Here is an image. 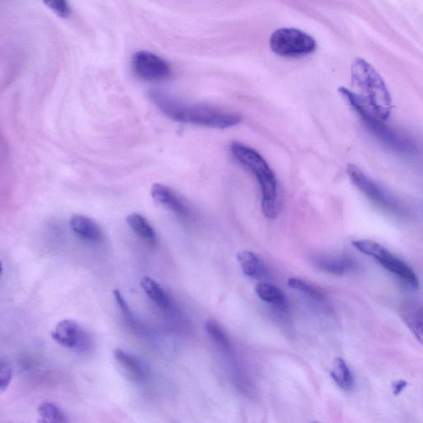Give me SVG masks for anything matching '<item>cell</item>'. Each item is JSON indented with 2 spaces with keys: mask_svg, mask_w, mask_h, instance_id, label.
<instances>
[{
  "mask_svg": "<svg viewBox=\"0 0 423 423\" xmlns=\"http://www.w3.org/2000/svg\"><path fill=\"white\" fill-rule=\"evenodd\" d=\"M150 98L164 115L175 122L225 129L239 125L242 120L239 113L205 105H187L162 91H152Z\"/></svg>",
  "mask_w": 423,
  "mask_h": 423,
  "instance_id": "6da1fadb",
  "label": "cell"
},
{
  "mask_svg": "<svg viewBox=\"0 0 423 423\" xmlns=\"http://www.w3.org/2000/svg\"><path fill=\"white\" fill-rule=\"evenodd\" d=\"M352 86L355 99L370 115L383 121L390 117L392 101L388 88L374 67L362 58L353 61Z\"/></svg>",
  "mask_w": 423,
  "mask_h": 423,
  "instance_id": "7a4b0ae2",
  "label": "cell"
},
{
  "mask_svg": "<svg viewBox=\"0 0 423 423\" xmlns=\"http://www.w3.org/2000/svg\"><path fill=\"white\" fill-rule=\"evenodd\" d=\"M231 152L242 166L254 174L261 190V208L268 219H274L278 214V194L276 175L259 152L240 142L231 144Z\"/></svg>",
  "mask_w": 423,
  "mask_h": 423,
  "instance_id": "3957f363",
  "label": "cell"
},
{
  "mask_svg": "<svg viewBox=\"0 0 423 423\" xmlns=\"http://www.w3.org/2000/svg\"><path fill=\"white\" fill-rule=\"evenodd\" d=\"M338 90L345 101L348 102V104L353 108V110L358 113L370 132H372L374 136L377 137L386 147L394 150L395 152L404 154H412L415 152L416 147L414 144L409 138L395 131V129L385 125L383 120H380L379 118L370 115L360 104L357 100L355 99L352 90L345 87H340Z\"/></svg>",
  "mask_w": 423,
  "mask_h": 423,
  "instance_id": "277c9868",
  "label": "cell"
},
{
  "mask_svg": "<svg viewBox=\"0 0 423 423\" xmlns=\"http://www.w3.org/2000/svg\"><path fill=\"white\" fill-rule=\"evenodd\" d=\"M347 172L355 187L379 207L400 218L409 216V210L398 198L370 179L357 166L353 164H348Z\"/></svg>",
  "mask_w": 423,
  "mask_h": 423,
  "instance_id": "5b68a950",
  "label": "cell"
},
{
  "mask_svg": "<svg viewBox=\"0 0 423 423\" xmlns=\"http://www.w3.org/2000/svg\"><path fill=\"white\" fill-rule=\"evenodd\" d=\"M271 49L283 58H301L317 49L315 39L301 30L283 28L275 31L270 38Z\"/></svg>",
  "mask_w": 423,
  "mask_h": 423,
  "instance_id": "8992f818",
  "label": "cell"
},
{
  "mask_svg": "<svg viewBox=\"0 0 423 423\" xmlns=\"http://www.w3.org/2000/svg\"><path fill=\"white\" fill-rule=\"evenodd\" d=\"M352 245L362 254L373 257L387 271L399 277L407 286L414 290L419 288V280L414 270L383 246L370 240L353 241Z\"/></svg>",
  "mask_w": 423,
  "mask_h": 423,
  "instance_id": "52a82bcc",
  "label": "cell"
},
{
  "mask_svg": "<svg viewBox=\"0 0 423 423\" xmlns=\"http://www.w3.org/2000/svg\"><path fill=\"white\" fill-rule=\"evenodd\" d=\"M132 66L139 78L147 81H162L172 75V67L167 61L147 51L134 54Z\"/></svg>",
  "mask_w": 423,
  "mask_h": 423,
  "instance_id": "ba28073f",
  "label": "cell"
},
{
  "mask_svg": "<svg viewBox=\"0 0 423 423\" xmlns=\"http://www.w3.org/2000/svg\"><path fill=\"white\" fill-rule=\"evenodd\" d=\"M51 338L61 347L75 350L78 352H86L90 350L92 340L83 329L73 320L66 319L56 325Z\"/></svg>",
  "mask_w": 423,
  "mask_h": 423,
  "instance_id": "9c48e42d",
  "label": "cell"
},
{
  "mask_svg": "<svg viewBox=\"0 0 423 423\" xmlns=\"http://www.w3.org/2000/svg\"><path fill=\"white\" fill-rule=\"evenodd\" d=\"M152 198L163 207L173 212L183 219L190 216V211L183 201L180 199L172 189L162 184H155L152 188Z\"/></svg>",
  "mask_w": 423,
  "mask_h": 423,
  "instance_id": "30bf717a",
  "label": "cell"
},
{
  "mask_svg": "<svg viewBox=\"0 0 423 423\" xmlns=\"http://www.w3.org/2000/svg\"><path fill=\"white\" fill-rule=\"evenodd\" d=\"M115 358L123 371V375L133 382H142L147 378V370L141 361L125 350L117 349Z\"/></svg>",
  "mask_w": 423,
  "mask_h": 423,
  "instance_id": "8fae6325",
  "label": "cell"
},
{
  "mask_svg": "<svg viewBox=\"0 0 423 423\" xmlns=\"http://www.w3.org/2000/svg\"><path fill=\"white\" fill-rule=\"evenodd\" d=\"M320 270L336 276H343L345 273L355 269V263L349 256H323L314 259Z\"/></svg>",
  "mask_w": 423,
  "mask_h": 423,
  "instance_id": "7c38bea8",
  "label": "cell"
},
{
  "mask_svg": "<svg viewBox=\"0 0 423 423\" xmlns=\"http://www.w3.org/2000/svg\"><path fill=\"white\" fill-rule=\"evenodd\" d=\"M74 233L87 241L99 242L103 239V231L99 226L87 216L75 215L70 219Z\"/></svg>",
  "mask_w": 423,
  "mask_h": 423,
  "instance_id": "4fadbf2b",
  "label": "cell"
},
{
  "mask_svg": "<svg viewBox=\"0 0 423 423\" xmlns=\"http://www.w3.org/2000/svg\"><path fill=\"white\" fill-rule=\"evenodd\" d=\"M242 271L246 276L256 278V280H268L270 278L269 271L264 263L251 251H241L237 255Z\"/></svg>",
  "mask_w": 423,
  "mask_h": 423,
  "instance_id": "5bb4252c",
  "label": "cell"
},
{
  "mask_svg": "<svg viewBox=\"0 0 423 423\" xmlns=\"http://www.w3.org/2000/svg\"><path fill=\"white\" fill-rule=\"evenodd\" d=\"M401 317L407 326L422 343V308L419 303L409 301L402 304Z\"/></svg>",
  "mask_w": 423,
  "mask_h": 423,
  "instance_id": "9a60e30c",
  "label": "cell"
},
{
  "mask_svg": "<svg viewBox=\"0 0 423 423\" xmlns=\"http://www.w3.org/2000/svg\"><path fill=\"white\" fill-rule=\"evenodd\" d=\"M255 291L263 302L271 304L280 310H288V299L285 293L276 286L267 283H260L256 286Z\"/></svg>",
  "mask_w": 423,
  "mask_h": 423,
  "instance_id": "2e32d148",
  "label": "cell"
},
{
  "mask_svg": "<svg viewBox=\"0 0 423 423\" xmlns=\"http://www.w3.org/2000/svg\"><path fill=\"white\" fill-rule=\"evenodd\" d=\"M127 224L139 237L149 245L157 244V234L149 221L143 216L138 214H132L127 218Z\"/></svg>",
  "mask_w": 423,
  "mask_h": 423,
  "instance_id": "e0dca14e",
  "label": "cell"
},
{
  "mask_svg": "<svg viewBox=\"0 0 423 423\" xmlns=\"http://www.w3.org/2000/svg\"><path fill=\"white\" fill-rule=\"evenodd\" d=\"M331 376L335 383L340 389L345 391L353 389L355 385L354 376L343 359H335L331 370Z\"/></svg>",
  "mask_w": 423,
  "mask_h": 423,
  "instance_id": "ac0fdd59",
  "label": "cell"
},
{
  "mask_svg": "<svg viewBox=\"0 0 423 423\" xmlns=\"http://www.w3.org/2000/svg\"><path fill=\"white\" fill-rule=\"evenodd\" d=\"M141 286L147 296L159 306L167 308L169 306L170 301L167 293L152 278L143 277L141 280Z\"/></svg>",
  "mask_w": 423,
  "mask_h": 423,
  "instance_id": "d6986e66",
  "label": "cell"
},
{
  "mask_svg": "<svg viewBox=\"0 0 423 423\" xmlns=\"http://www.w3.org/2000/svg\"><path fill=\"white\" fill-rule=\"evenodd\" d=\"M206 330L216 347L223 350V352L228 353L231 352V345L229 338L218 323L214 320H209L206 323Z\"/></svg>",
  "mask_w": 423,
  "mask_h": 423,
  "instance_id": "ffe728a7",
  "label": "cell"
},
{
  "mask_svg": "<svg viewBox=\"0 0 423 423\" xmlns=\"http://www.w3.org/2000/svg\"><path fill=\"white\" fill-rule=\"evenodd\" d=\"M38 414L43 422H66L67 421L64 412L53 402H43L38 407Z\"/></svg>",
  "mask_w": 423,
  "mask_h": 423,
  "instance_id": "44dd1931",
  "label": "cell"
},
{
  "mask_svg": "<svg viewBox=\"0 0 423 423\" xmlns=\"http://www.w3.org/2000/svg\"><path fill=\"white\" fill-rule=\"evenodd\" d=\"M288 285L293 288V290H296L299 293H303V296H306L308 298L312 299L313 301L317 303H323L324 301V297L322 293L306 281L299 280V278H291L290 280L288 281Z\"/></svg>",
  "mask_w": 423,
  "mask_h": 423,
  "instance_id": "7402d4cb",
  "label": "cell"
},
{
  "mask_svg": "<svg viewBox=\"0 0 423 423\" xmlns=\"http://www.w3.org/2000/svg\"><path fill=\"white\" fill-rule=\"evenodd\" d=\"M43 2L58 17L66 19L70 16V8L67 0H43Z\"/></svg>",
  "mask_w": 423,
  "mask_h": 423,
  "instance_id": "603a6c76",
  "label": "cell"
},
{
  "mask_svg": "<svg viewBox=\"0 0 423 423\" xmlns=\"http://www.w3.org/2000/svg\"><path fill=\"white\" fill-rule=\"evenodd\" d=\"M12 380V370L6 364L0 363V393L8 388Z\"/></svg>",
  "mask_w": 423,
  "mask_h": 423,
  "instance_id": "cb8c5ba5",
  "label": "cell"
},
{
  "mask_svg": "<svg viewBox=\"0 0 423 423\" xmlns=\"http://www.w3.org/2000/svg\"><path fill=\"white\" fill-rule=\"evenodd\" d=\"M407 382L405 380H398L393 384V392L395 396H398L406 389Z\"/></svg>",
  "mask_w": 423,
  "mask_h": 423,
  "instance_id": "d4e9b609",
  "label": "cell"
},
{
  "mask_svg": "<svg viewBox=\"0 0 423 423\" xmlns=\"http://www.w3.org/2000/svg\"><path fill=\"white\" fill-rule=\"evenodd\" d=\"M2 271H3L2 262L0 261V275H1Z\"/></svg>",
  "mask_w": 423,
  "mask_h": 423,
  "instance_id": "484cf974",
  "label": "cell"
}]
</instances>
